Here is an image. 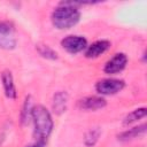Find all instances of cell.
Returning <instances> with one entry per match:
<instances>
[{"mask_svg":"<svg viewBox=\"0 0 147 147\" xmlns=\"http://www.w3.org/2000/svg\"><path fill=\"white\" fill-rule=\"evenodd\" d=\"M36 51L39 53V55L44 59H47V60H57L59 59V55L57 53L48 45L46 44H37L36 45Z\"/></svg>","mask_w":147,"mask_h":147,"instance_id":"7c38bea8","label":"cell"},{"mask_svg":"<svg viewBox=\"0 0 147 147\" xmlns=\"http://www.w3.org/2000/svg\"><path fill=\"white\" fill-rule=\"evenodd\" d=\"M68 106V93L65 91H59L53 96L52 107L56 115H61L67 110Z\"/></svg>","mask_w":147,"mask_h":147,"instance_id":"30bf717a","label":"cell"},{"mask_svg":"<svg viewBox=\"0 0 147 147\" xmlns=\"http://www.w3.org/2000/svg\"><path fill=\"white\" fill-rule=\"evenodd\" d=\"M31 121L33 122V136L36 141L46 142L54 127V121L49 110L42 105L33 106L31 110Z\"/></svg>","mask_w":147,"mask_h":147,"instance_id":"7a4b0ae2","label":"cell"},{"mask_svg":"<svg viewBox=\"0 0 147 147\" xmlns=\"http://www.w3.org/2000/svg\"><path fill=\"white\" fill-rule=\"evenodd\" d=\"M90 2H78V1H62L52 11L51 21L55 29L68 30L74 28L80 20L79 6Z\"/></svg>","mask_w":147,"mask_h":147,"instance_id":"6da1fadb","label":"cell"},{"mask_svg":"<svg viewBox=\"0 0 147 147\" xmlns=\"http://www.w3.org/2000/svg\"><path fill=\"white\" fill-rule=\"evenodd\" d=\"M61 46L62 48L70 53V54H77L86 49L87 47V40L83 36H76V34H70L64 37L61 40Z\"/></svg>","mask_w":147,"mask_h":147,"instance_id":"5b68a950","label":"cell"},{"mask_svg":"<svg viewBox=\"0 0 147 147\" xmlns=\"http://www.w3.org/2000/svg\"><path fill=\"white\" fill-rule=\"evenodd\" d=\"M126 64H127V56L124 53H116L113 57H110L106 62L103 67V71L108 75H116L123 71Z\"/></svg>","mask_w":147,"mask_h":147,"instance_id":"8992f818","label":"cell"},{"mask_svg":"<svg viewBox=\"0 0 147 147\" xmlns=\"http://www.w3.org/2000/svg\"><path fill=\"white\" fill-rule=\"evenodd\" d=\"M17 45L15 26L7 21H0V48L11 51Z\"/></svg>","mask_w":147,"mask_h":147,"instance_id":"3957f363","label":"cell"},{"mask_svg":"<svg viewBox=\"0 0 147 147\" xmlns=\"http://www.w3.org/2000/svg\"><path fill=\"white\" fill-rule=\"evenodd\" d=\"M100 136H101V129H100V127L96 126V127L90 129V130L85 133V136H84V144H85V146H87V147H93V146L98 142Z\"/></svg>","mask_w":147,"mask_h":147,"instance_id":"5bb4252c","label":"cell"},{"mask_svg":"<svg viewBox=\"0 0 147 147\" xmlns=\"http://www.w3.org/2000/svg\"><path fill=\"white\" fill-rule=\"evenodd\" d=\"M1 82H2V87H3V92H5L6 96L9 99H15L16 98V87H15L14 78H13L10 70H3L1 72Z\"/></svg>","mask_w":147,"mask_h":147,"instance_id":"9c48e42d","label":"cell"},{"mask_svg":"<svg viewBox=\"0 0 147 147\" xmlns=\"http://www.w3.org/2000/svg\"><path fill=\"white\" fill-rule=\"evenodd\" d=\"M146 132V124H141V125H138V126H134L132 129H129L122 133H119L117 136L118 140L121 141H127V140H131V139H134L141 134H144Z\"/></svg>","mask_w":147,"mask_h":147,"instance_id":"8fae6325","label":"cell"},{"mask_svg":"<svg viewBox=\"0 0 147 147\" xmlns=\"http://www.w3.org/2000/svg\"><path fill=\"white\" fill-rule=\"evenodd\" d=\"M110 48V41L108 40H98L91 45H87L85 49V56L87 59H96Z\"/></svg>","mask_w":147,"mask_h":147,"instance_id":"ba28073f","label":"cell"},{"mask_svg":"<svg viewBox=\"0 0 147 147\" xmlns=\"http://www.w3.org/2000/svg\"><path fill=\"white\" fill-rule=\"evenodd\" d=\"M106 105H107L106 99L102 96H98V95L85 96L78 101V107L82 110H93L94 111V110L105 108Z\"/></svg>","mask_w":147,"mask_h":147,"instance_id":"52a82bcc","label":"cell"},{"mask_svg":"<svg viewBox=\"0 0 147 147\" xmlns=\"http://www.w3.org/2000/svg\"><path fill=\"white\" fill-rule=\"evenodd\" d=\"M146 114H147V110H146L145 107H142V108H137V109L132 110L131 113H129V114L124 117L123 124H124V125H130V124H132V123H134V122H137V121L144 118V117L146 116Z\"/></svg>","mask_w":147,"mask_h":147,"instance_id":"4fadbf2b","label":"cell"},{"mask_svg":"<svg viewBox=\"0 0 147 147\" xmlns=\"http://www.w3.org/2000/svg\"><path fill=\"white\" fill-rule=\"evenodd\" d=\"M32 107H33V105L31 102V98L26 96L25 101H24V105H23V108H22V111H21V122H22V124H28L29 121L31 119Z\"/></svg>","mask_w":147,"mask_h":147,"instance_id":"9a60e30c","label":"cell"},{"mask_svg":"<svg viewBox=\"0 0 147 147\" xmlns=\"http://www.w3.org/2000/svg\"><path fill=\"white\" fill-rule=\"evenodd\" d=\"M25 147H46V142H42V141H36L31 145H28Z\"/></svg>","mask_w":147,"mask_h":147,"instance_id":"2e32d148","label":"cell"},{"mask_svg":"<svg viewBox=\"0 0 147 147\" xmlns=\"http://www.w3.org/2000/svg\"><path fill=\"white\" fill-rule=\"evenodd\" d=\"M125 87V83L117 78H103L95 84V90L100 95H114Z\"/></svg>","mask_w":147,"mask_h":147,"instance_id":"277c9868","label":"cell"}]
</instances>
